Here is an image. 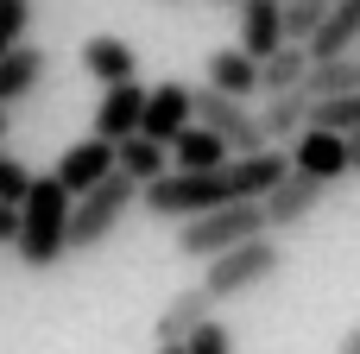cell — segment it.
<instances>
[{
  "instance_id": "obj_19",
  "label": "cell",
  "mask_w": 360,
  "mask_h": 354,
  "mask_svg": "<svg viewBox=\"0 0 360 354\" xmlns=\"http://www.w3.org/2000/svg\"><path fill=\"white\" fill-rule=\"evenodd\" d=\"M259 127H266V139H272V146H291V139L310 127V95H304V89L266 95V108H259Z\"/></svg>"
},
{
  "instance_id": "obj_3",
  "label": "cell",
  "mask_w": 360,
  "mask_h": 354,
  "mask_svg": "<svg viewBox=\"0 0 360 354\" xmlns=\"http://www.w3.org/2000/svg\"><path fill=\"white\" fill-rule=\"evenodd\" d=\"M139 203V184L114 165L101 184H89L76 203H70V253H89V247H101L120 222H127V209Z\"/></svg>"
},
{
  "instance_id": "obj_2",
  "label": "cell",
  "mask_w": 360,
  "mask_h": 354,
  "mask_svg": "<svg viewBox=\"0 0 360 354\" xmlns=\"http://www.w3.org/2000/svg\"><path fill=\"white\" fill-rule=\"evenodd\" d=\"M70 203L76 196L57 184V171L32 177V190L19 203V241H13L25 272H51L57 260H70Z\"/></svg>"
},
{
  "instance_id": "obj_13",
  "label": "cell",
  "mask_w": 360,
  "mask_h": 354,
  "mask_svg": "<svg viewBox=\"0 0 360 354\" xmlns=\"http://www.w3.org/2000/svg\"><path fill=\"white\" fill-rule=\"evenodd\" d=\"M209 89L234 95V101H259V57L228 44V51H209Z\"/></svg>"
},
{
  "instance_id": "obj_12",
  "label": "cell",
  "mask_w": 360,
  "mask_h": 354,
  "mask_svg": "<svg viewBox=\"0 0 360 354\" xmlns=\"http://www.w3.org/2000/svg\"><path fill=\"white\" fill-rule=\"evenodd\" d=\"M234 13H240V51L272 57L278 44H291L285 38V0H240Z\"/></svg>"
},
{
  "instance_id": "obj_21",
  "label": "cell",
  "mask_w": 360,
  "mask_h": 354,
  "mask_svg": "<svg viewBox=\"0 0 360 354\" xmlns=\"http://www.w3.org/2000/svg\"><path fill=\"white\" fill-rule=\"evenodd\" d=\"M304 76H310V44H278L272 57H259V95L304 89Z\"/></svg>"
},
{
  "instance_id": "obj_17",
  "label": "cell",
  "mask_w": 360,
  "mask_h": 354,
  "mask_svg": "<svg viewBox=\"0 0 360 354\" xmlns=\"http://www.w3.org/2000/svg\"><path fill=\"white\" fill-rule=\"evenodd\" d=\"M114 165L146 190L152 177H165V171H171V146H165V139H152V133H127V139L114 146Z\"/></svg>"
},
{
  "instance_id": "obj_34",
  "label": "cell",
  "mask_w": 360,
  "mask_h": 354,
  "mask_svg": "<svg viewBox=\"0 0 360 354\" xmlns=\"http://www.w3.org/2000/svg\"><path fill=\"white\" fill-rule=\"evenodd\" d=\"M354 51H360V44H354Z\"/></svg>"
},
{
  "instance_id": "obj_29",
  "label": "cell",
  "mask_w": 360,
  "mask_h": 354,
  "mask_svg": "<svg viewBox=\"0 0 360 354\" xmlns=\"http://www.w3.org/2000/svg\"><path fill=\"white\" fill-rule=\"evenodd\" d=\"M348 171H360V133H348Z\"/></svg>"
},
{
  "instance_id": "obj_11",
  "label": "cell",
  "mask_w": 360,
  "mask_h": 354,
  "mask_svg": "<svg viewBox=\"0 0 360 354\" xmlns=\"http://www.w3.org/2000/svg\"><path fill=\"white\" fill-rule=\"evenodd\" d=\"M114 171V139H101V133H89V139H76L63 158H57V184L70 190V196H82L89 184H101Z\"/></svg>"
},
{
  "instance_id": "obj_27",
  "label": "cell",
  "mask_w": 360,
  "mask_h": 354,
  "mask_svg": "<svg viewBox=\"0 0 360 354\" xmlns=\"http://www.w3.org/2000/svg\"><path fill=\"white\" fill-rule=\"evenodd\" d=\"M32 177H38V171H25V165H19V158H13V152L0 146V196H6V203H25Z\"/></svg>"
},
{
  "instance_id": "obj_18",
  "label": "cell",
  "mask_w": 360,
  "mask_h": 354,
  "mask_svg": "<svg viewBox=\"0 0 360 354\" xmlns=\"http://www.w3.org/2000/svg\"><path fill=\"white\" fill-rule=\"evenodd\" d=\"M354 89H360V51H342V57H310V76H304V95H310V101L354 95Z\"/></svg>"
},
{
  "instance_id": "obj_16",
  "label": "cell",
  "mask_w": 360,
  "mask_h": 354,
  "mask_svg": "<svg viewBox=\"0 0 360 354\" xmlns=\"http://www.w3.org/2000/svg\"><path fill=\"white\" fill-rule=\"evenodd\" d=\"M360 44V0H329L323 25L310 32V57H342Z\"/></svg>"
},
{
  "instance_id": "obj_14",
  "label": "cell",
  "mask_w": 360,
  "mask_h": 354,
  "mask_svg": "<svg viewBox=\"0 0 360 354\" xmlns=\"http://www.w3.org/2000/svg\"><path fill=\"white\" fill-rule=\"evenodd\" d=\"M82 70L108 89V82H127V76H139V51L127 44V38H114V32H95L89 44H82Z\"/></svg>"
},
{
  "instance_id": "obj_32",
  "label": "cell",
  "mask_w": 360,
  "mask_h": 354,
  "mask_svg": "<svg viewBox=\"0 0 360 354\" xmlns=\"http://www.w3.org/2000/svg\"><path fill=\"white\" fill-rule=\"evenodd\" d=\"M0 146H6V108H0Z\"/></svg>"
},
{
  "instance_id": "obj_24",
  "label": "cell",
  "mask_w": 360,
  "mask_h": 354,
  "mask_svg": "<svg viewBox=\"0 0 360 354\" xmlns=\"http://www.w3.org/2000/svg\"><path fill=\"white\" fill-rule=\"evenodd\" d=\"M323 13H329V0H285V38L310 44V32L323 25Z\"/></svg>"
},
{
  "instance_id": "obj_5",
  "label": "cell",
  "mask_w": 360,
  "mask_h": 354,
  "mask_svg": "<svg viewBox=\"0 0 360 354\" xmlns=\"http://www.w3.org/2000/svg\"><path fill=\"white\" fill-rule=\"evenodd\" d=\"M253 234H272L266 209L259 203H221V209H202V215L177 222V253L184 260H215V253H228V247H240Z\"/></svg>"
},
{
  "instance_id": "obj_8",
  "label": "cell",
  "mask_w": 360,
  "mask_h": 354,
  "mask_svg": "<svg viewBox=\"0 0 360 354\" xmlns=\"http://www.w3.org/2000/svg\"><path fill=\"white\" fill-rule=\"evenodd\" d=\"M285 158H291V171H310L316 184H342V177H348V133H335V127H304Z\"/></svg>"
},
{
  "instance_id": "obj_31",
  "label": "cell",
  "mask_w": 360,
  "mask_h": 354,
  "mask_svg": "<svg viewBox=\"0 0 360 354\" xmlns=\"http://www.w3.org/2000/svg\"><path fill=\"white\" fill-rule=\"evenodd\" d=\"M152 354H184V342H152Z\"/></svg>"
},
{
  "instance_id": "obj_25",
  "label": "cell",
  "mask_w": 360,
  "mask_h": 354,
  "mask_svg": "<svg viewBox=\"0 0 360 354\" xmlns=\"http://www.w3.org/2000/svg\"><path fill=\"white\" fill-rule=\"evenodd\" d=\"M25 32H32V0H0V51L25 44Z\"/></svg>"
},
{
  "instance_id": "obj_9",
  "label": "cell",
  "mask_w": 360,
  "mask_h": 354,
  "mask_svg": "<svg viewBox=\"0 0 360 354\" xmlns=\"http://www.w3.org/2000/svg\"><path fill=\"white\" fill-rule=\"evenodd\" d=\"M190 120H196V89H190V82H158V89H146V120H139V133H152V139L171 146Z\"/></svg>"
},
{
  "instance_id": "obj_7",
  "label": "cell",
  "mask_w": 360,
  "mask_h": 354,
  "mask_svg": "<svg viewBox=\"0 0 360 354\" xmlns=\"http://www.w3.org/2000/svg\"><path fill=\"white\" fill-rule=\"evenodd\" d=\"M323 190H329V184H316L310 171H285V177H278V184L259 196V209H266V228H272V234H291V228H304V222H310V209L323 203Z\"/></svg>"
},
{
  "instance_id": "obj_26",
  "label": "cell",
  "mask_w": 360,
  "mask_h": 354,
  "mask_svg": "<svg viewBox=\"0 0 360 354\" xmlns=\"http://www.w3.org/2000/svg\"><path fill=\"white\" fill-rule=\"evenodd\" d=\"M184 354H234V336H228V323H202V329H190L184 336Z\"/></svg>"
},
{
  "instance_id": "obj_33",
  "label": "cell",
  "mask_w": 360,
  "mask_h": 354,
  "mask_svg": "<svg viewBox=\"0 0 360 354\" xmlns=\"http://www.w3.org/2000/svg\"><path fill=\"white\" fill-rule=\"evenodd\" d=\"M215 6H240V0H215Z\"/></svg>"
},
{
  "instance_id": "obj_22",
  "label": "cell",
  "mask_w": 360,
  "mask_h": 354,
  "mask_svg": "<svg viewBox=\"0 0 360 354\" xmlns=\"http://www.w3.org/2000/svg\"><path fill=\"white\" fill-rule=\"evenodd\" d=\"M221 158H234L202 120H190L177 139H171V171H209V165H221Z\"/></svg>"
},
{
  "instance_id": "obj_4",
  "label": "cell",
  "mask_w": 360,
  "mask_h": 354,
  "mask_svg": "<svg viewBox=\"0 0 360 354\" xmlns=\"http://www.w3.org/2000/svg\"><path fill=\"white\" fill-rule=\"evenodd\" d=\"M202 266H209V272H202L209 298L228 304V298H247V291H259L266 279H278V272H285V247H278V234H253V241H240V247H228V253H215V260H202Z\"/></svg>"
},
{
  "instance_id": "obj_1",
  "label": "cell",
  "mask_w": 360,
  "mask_h": 354,
  "mask_svg": "<svg viewBox=\"0 0 360 354\" xmlns=\"http://www.w3.org/2000/svg\"><path fill=\"white\" fill-rule=\"evenodd\" d=\"M285 171H291V158H285L278 146H266V152H234V158H221V165H209V171H165V177H152V184L139 190V209L158 215V222H190V215L221 209V203H259Z\"/></svg>"
},
{
  "instance_id": "obj_10",
  "label": "cell",
  "mask_w": 360,
  "mask_h": 354,
  "mask_svg": "<svg viewBox=\"0 0 360 354\" xmlns=\"http://www.w3.org/2000/svg\"><path fill=\"white\" fill-rule=\"evenodd\" d=\"M139 120H146V89H139V76L108 82V89H101V101H95V133L120 146L127 133H139Z\"/></svg>"
},
{
  "instance_id": "obj_23",
  "label": "cell",
  "mask_w": 360,
  "mask_h": 354,
  "mask_svg": "<svg viewBox=\"0 0 360 354\" xmlns=\"http://www.w3.org/2000/svg\"><path fill=\"white\" fill-rule=\"evenodd\" d=\"M310 127L360 133V89H354V95H329V101H310Z\"/></svg>"
},
{
  "instance_id": "obj_15",
  "label": "cell",
  "mask_w": 360,
  "mask_h": 354,
  "mask_svg": "<svg viewBox=\"0 0 360 354\" xmlns=\"http://www.w3.org/2000/svg\"><path fill=\"white\" fill-rule=\"evenodd\" d=\"M209 317H215L209 285H190V291H177V298L158 310V329H152V336H158V342H184V336H190V329H202Z\"/></svg>"
},
{
  "instance_id": "obj_30",
  "label": "cell",
  "mask_w": 360,
  "mask_h": 354,
  "mask_svg": "<svg viewBox=\"0 0 360 354\" xmlns=\"http://www.w3.org/2000/svg\"><path fill=\"white\" fill-rule=\"evenodd\" d=\"M335 354H360V329H348V336H342V348Z\"/></svg>"
},
{
  "instance_id": "obj_6",
  "label": "cell",
  "mask_w": 360,
  "mask_h": 354,
  "mask_svg": "<svg viewBox=\"0 0 360 354\" xmlns=\"http://www.w3.org/2000/svg\"><path fill=\"white\" fill-rule=\"evenodd\" d=\"M196 120L228 146V152H266L272 139H266V127H259V108L253 101H234V95H221V89H196Z\"/></svg>"
},
{
  "instance_id": "obj_28",
  "label": "cell",
  "mask_w": 360,
  "mask_h": 354,
  "mask_svg": "<svg viewBox=\"0 0 360 354\" xmlns=\"http://www.w3.org/2000/svg\"><path fill=\"white\" fill-rule=\"evenodd\" d=\"M13 241H19V203L0 196V247H13Z\"/></svg>"
},
{
  "instance_id": "obj_20",
  "label": "cell",
  "mask_w": 360,
  "mask_h": 354,
  "mask_svg": "<svg viewBox=\"0 0 360 354\" xmlns=\"http://www.w3.org/2000/svg\"><path fill=\"white\" fill-rule=\"evenodd\" d=\"M38 82H44V51H38V44L0 51V108H6V101H25Z\"/></svg>"
}]
</instances>
